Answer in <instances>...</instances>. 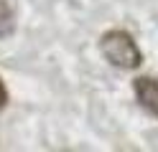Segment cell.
<instances>
[{"mask_svg": "<svg viewBox=\"0 0 158 152\" xmlns=\"http://www.w3.org/2000/svg\"><path fill=\"white\" fill-rule=\"evenodd\" d=\"M100 51L112 66L123 68V71H133L143 64V53L138 48V43L133 41V36L127 30H120V28L107 30L100 38Z\"/></svg>", "mask_w": 158, "mask_h": 152, "instance_id": "cell-1", "label": "cell"}, {"mask_svg": "<svg viewBox=\"0 0 158 152\" xmlns=\"http://www.w3.org/2000/svg\"><path fill=\"white\" fill-rule=\"evenodd\" d=\"M135 99L151 117H158V79L153 76H138L133 81Z\"/></svg>", "mask_w": 158, "mask_h": 152, "instance_id": "cell-2", "label": "cell"}, {"mask_svg": "<svg viewBox=\"0 0 158 152\" xmlns=\"http://www.w3.org/2000/svg\"><path fill=\"white\" fill-rule=\"evenodd\" d=\"M15 30V15H13V8L5 3V0H0V41L13 36Z\"/></svg>", "mask_w": 158, "mask_h": 152, "instance_id": "cell-3", "label": "cell"}, {"mask_svg": "<svg viewBox=\"0 0 158 152\" xmlns=\"http://www.w3.org/2000/svg\"><path fill=\"white\" fill-rule=\"evenodd\" d=\"M5 104H8V89L3 84V79H0V109H3Z\"/></svg>", "mask_w": 158, "mask_h": 152, "instance_id": "cell-4", "label": "cell"}]
</instances>
